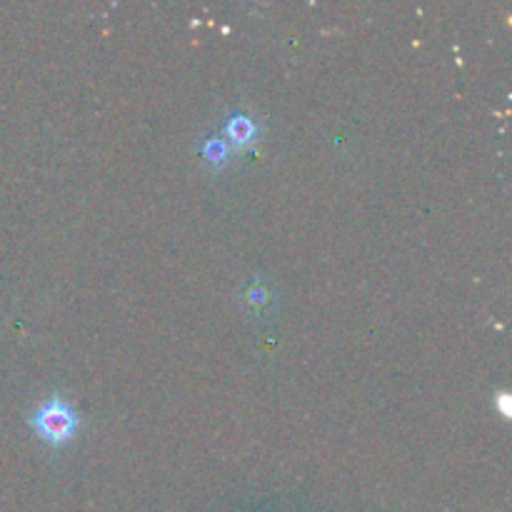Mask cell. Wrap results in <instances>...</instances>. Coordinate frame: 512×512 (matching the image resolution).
Here are the masks:
<instances>
[{
  "instance_id": "1",
  "label": "cell",
  "mask_w": 512,
  "mask_h": 512,
  "mask_svg": "<svg viewBox=\"0 0 512 512\" xmlns=\"http://www.w3.org/2000/svg\"><path fill=\"white\" fill-rule=\"evenodd\" d=\"M30 425H33V430L45 443L60 445L73 438L75 430H78V413L65 400L50 398L35 410L33 418H30Z\"/></svg>"
},
{
  "instance_id": "2",
  "label": "cell",
  "mask_w": 512,
  "mask_h": 512,
  "mask_svg": "<svg viewBox=\"0 0 512 512\" xmlns=\"http://www.w3.org/2000/svg\"><path fill=\"white\" fill-rule=\"evenodd\" d=\"M223 133H225V143H233V145H248L258 138V123L253 120V115L248 113H233L223 125Z\"/></svg>"
},
{
  "instance_id": "3",
  "label": "cell",
  "mask_w": 512,
  "mask_h": 512,
  "mask_svg": "<svg viewBox=\"0 0 512 512\" xmlns=\"http://www.w3.org/2000/svg\"><path fill=\"white\" fill-rule=\"evenodd\" d=\"M200 155L213 165L225 163V158H228V143L223 138H208L200 145Z\"/></svg>"
}]
</instances>
